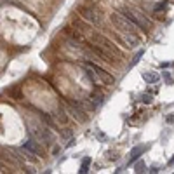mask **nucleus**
I'll return each mask as SVG.
<instances>
[{"label":"nucleus","instance_id":"1","mask_svg":"<svg viewBox=\"0 0 174 174\" xmlns=\"http://www.w3.org/2000/svg\"><path fill=\"white\" fill-rule=\"evenodd\" d=\"M112 21H113L115 28H117L119 32L125 33V35H136L138 30H139V26H138L134 21H130L124 12H113V14H112Z\"/></svg>","mask_w":174,"mask_h":174},{"label":"nucleus","instance_id":"2","mask_svg":"<svg viewBox=\"0 0 174 174\" xmlns=\"http://www.w3.org/2000/svg\"><path fill=\"white\" fill-rule=\"evenodd\" d=\"M120 12H124V14L129 17L130 21L136 23L138 26H139V30H143V32H148V30H150V26H152L150 19H148L145 14H141L139 11H136V9H130V7L127 9V7H124V9H122Z\"/></svg>","mask_w":174,"mask_h":174},{"label":"nucleus","instance_id":"3","mask_svg":"<svg viewBox=\"0 0 174 174\" xmlns=\"http://www.w3.org/2000/svg\"><path fill=\"white\" fill-rule=\"evenodd\" d=\"M70 113H71V117H73L78 124H84V122L87 120V113L80 108V104H78V103H71L70 104Z\"/></svg>","mask_w":174,"mask_h":174},{"label":"nucleus","instance_id":"4","mask_svg":"<svg viewBox=\"0 0 174 174\" xmlns=\"http://www.w3.org/2000/svg\"><path fill=\"white\" fill-rule=\"evenodd\" d=\"M40 139H37V138L33 136L30 138L26 143H25V150H28V152L32 153V155H42V143H38Z\"/></svg>","mask_w":174,"mask_h":174},{"label":"nucleus","instance_id":"5","mask_svg":"<svg viewBox=\"0 0 174 174\" xmlns=\"http://www.w3.org/2000/svg\"><path fill=\"white\" fill-rule=\"evenodd\" d=\"M80 12H82V16H84V19H87V21H91V23H96V25H98L99 23V14L96 11H94V9H91V7H80Z\"/></svg>","mask_w":174,"mask_h":174},{"label":"nucleus","instance_id":"6","mask_svg":"<svg viewBox=\"0 0 174 174\" xmlns=\"http://www.w3.org/2000/svg\"><path fill=\"white\" fill-rule=\"evenodd\" d=\"M146 148L148 146H141V145H138V146L132 148V150L129 152V162H127V165H132V164L139 158V155H143V152H145Z\"/></svg>","mask_w":174,"mask_h":174},{"label":"nucleus","instance_id":"7","mask_svg":"<svg viewBox=\"0 0 174 174\" xmlns=\"http://www.w3.org/2000/svg\"><path fill=\"white\" fill-rule=\"evenodd\" d=\"M141 77H143V80L146 82V84H157V82L160 80V75L155 73V71H143Z\"/></svg>","mask_w":174,"mask_h":174},{"label":"nucleus","instance_id":"8","mask_svg":"<svg viewBox=\"0 0 174 174\" xmlns=\"http://www.w3.org/2000/svg\"><path fill=\"white\" fill-rule=\"evenodd\" d=\"M91 162H93V158L91 157H84L82 158V164H80V171L78 172H89V167H91Z\"/></svg>","mask_w":174,"mask_h":174},{"label":"nucleus","instance_id":"9","mask_svg":"<svg viewBox=\"0 0 174 174\" xmlns=\"http://www.w3.org/2000/svg\"><path fill=\"white\" fill-rule=\"evenodd\" d=\"M89 101H93V108H96V106H99V104H103L104 96H103V94H99V93H98V94H93Z\"/></svg>","mask_w":174,"mask_h":174},{"label":"nucleus","instance_id":"10","mask_svg":"<svg viewBox=\"0 0 174 174\" xmlns=\"http://www.w3.org/2000/svg\"><path fill=\"white\" fill-rule=\"evenodd\" d=\"M134 169H136V172H148V167H146V164L143 162V160H139V162L134 165Z\"/></svg>","mask_w":174,"mask_h":174},{"label":"nucleus","instance_id":"11","mask_svg":"<svg viewBox=\"0 0 174 174\" xmlns=\"http://www.w3.org/2000/svg\"><path fill=\"white\" fill-rule=\"evenodd\" d=\"M143 54H145V49L138 51V52H136V56H134V59L130 61V65H129V66H134V65H138V63H139V59L143 58Z\"/></svg>","mask_w":174,"mask_h":174},{"label":"nucleus","instance_id":"12","mask_svg":"<svg viewBox=\"0 0 174 174\" xmlns=\"http://www.w3.org/2000/svg\"><path fill=\"white\" fill-rule=\"evenodd\" d=\"M152 94H141V96H139V101H141V103H145V104H150L152 103Z\"/></svg>","mask_w":174,"mask_h":174},{"label":"nucleus","instance_id":"13","mask_svg":"<svg viewBox=\"0 0 174 174\" xmlns=\"http://www.w3.org/2000/svg\"><path fill=\"white\" fill-rule=\"evenodd\" d=\"M58 119H59V122H61V124H66V122H68V117L65 115L63 108H59V110H58Z\"/></svg>","mask_w":174,"mask_h":174},{"label":"nucleus","instance_id":"14","mask_svg":"<svg viewBox=\"0 0 174 174\" xmlns=\"http://www.w3.org/2000/svg\"><path fill=\"white\" fill-rule=\"evenodd\" d=\"M165 7H167V0H162V2H158L157 6H155V12L165 11Z\"/></svg>","mask_w":174,"mask_h":174},{"label":"nucleus","instance_id":"15","mask_svg":"<svg viewBox=\"0 0 174 174\" xmlns=\"http://www.w3.org/2000/svg\"><path fill=\"white\" fill-rule=\"evenodd\" d=\"M162 77H164V80H165V84H174V78L169 75V71H164Z\"/></svg>","mask_w":174,"mask_h":174},{"label":"nucleus","instance_id":"16","mask_svg":"<svg viewBox=\"0 0 174 174\" xmlns=\"http://www.w3.org/2000/svg\"><path fill=\"white\" fill-rule=\"evenodd\" d=\"M165 122H167V124H174V113H169L167 117H165Z\"/></svg>","mask_w":174,"mask_h":174},{"label":"nucleus","instance_id":"17","mask_svg":"<svg viewBox=\"0 0 174 174\" xmlns=\"http://www.w3.org/2000/svg\"><path fill=\"white\" fill-rule=\"evenodd\" d=\"M160 165H153V167H150V171H148V172H160Z\"/></svg>","mask_w":174,"mask_h":174},{"label":"nucleus","instance_id":"18","mask_svg":"<svg viewBox=\"0 0 174 174\" xmlns=\"http://www.w3.org/2000/svg\"><path fill=\"white\" fill-rule=\"evenodd\" d=\"M98 139H106V134H103V132H98Z\"/></svg>","mask_w":174,"mask_h":174},{"label":"nucleus","instance_id":"19","mask_svg":"<svg viewBox=\"0 0 174 174\" xmlns=\"http://www.w3.org/2000/svg\"><path fill=\"white\" fill-rule=\"evenodd\" d=\"M59 152H61V148H59V146H56L54 150H52V153H54V155H58V153H59Z\"/></svg>","mask_w":174,"mask_h":174},{"label":"nucleus","instance_id":"20","mask_svg":"<svg viewBox=\"0 0 174 174\" xmlns=\"http://www.w3.org/2000/svg\"><path fill=\"white\" fill-rule=\"evenodd\" d=\"M169 167H171V165H174V155H172V158H171V160H169V164H167Z\"/></svg>","mask_w":174,"mask_h":174},{"label":"nucleus","instance_id":"21","mask_svg":"<svg viewBox=\"0 0 174 174\" xmlns=\"http://www.w3.org/2000/svg\"><path fill=\"white\" fill-rule=\"evenodd\" d=\"M171 2H172V4H174V0H171Z\"/></svg>","mask_w":174,"mask_h":174}]
</instances>
